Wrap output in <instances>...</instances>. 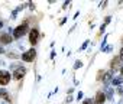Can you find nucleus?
<instances>
[{
	"instance_id": "nucleus-1",
	"label": "nucleus",
	"mask_w": 123,
	"mask_h": 104,
	"mask_svg": "<svg viewBox=\"0 0 123 104\" xmlns=\"http://www.w3.org/2000/svg\"><path fill=\"white\" fill-rule=\"evenodd\" d=\"M29 32H31V28H29V22L25 19L20 25H18L15 29H13V38H15V40H18V39H20V38H23L25 35H29Z\"/></svg>"
},
{
	"instance_id": "nucleus-2",
	"label": "nucleus",
	"mask_w": 123,
	"mask_h": 104,
	"mask_svg": "<svg viewBox=\"0 0 123 104\" xmlns=\"http://www.w3.org/2000/svg\"><path fill=\"white\" fill-rule=\"evenodd\" d=\"M36 57H38L36 49H35V48H29V49H26V51L22 52L20 59H22L23 62H26V64H32V62L36 59Z\"/></svg>"
},
{
	"instance_id": "nucleus-3",
	"label": "nucleus",
	"mask_w": 123,
	"mask_h": 104,
	"mask_svg": "<svg viewBox=\"0 0 123 104\" xmlns=\"http://www.w3.org/2000/svg\"><path fill=\"white\" fill-rule=\"evenodd\" d=\"M41 38H42V35H41L39 29H38V28H32L31 32H29V35H28V40H29L31 48H35V46L38 45V42H39Z\"/></svg>"
},
{
	"instance_id": "nucleus-4",
	"label": "nucleus",
	"mask_w": 123,
	"mask_h": 104,
	"mask_svg": "<svg viewBox=\"0 0 123 104\" xmlns=\"http://www.w3.org/2000/svg\"><path fill=\"white\" fill-rule=\"evenodd\" d=\"M12 68H13V78H15L16 81H22V80L25 78V75L28 74V68H25V67H22V65L13 64Z\"/></svg>"
},
{
	"instance_id": "nucleus-5",
	"label": "nucleus",
	"mask_w": 123,
	"mask_h": 104,
	"mask_svg": "<svg viewBox=\"0 0 123 104\" xmlns=\"http://www.w3.org/2000/svg\"><path fill=\"white\" fill-rule=\"evenodd\" d=\"M12 78H13V75L7 69H0V87H2V88H5L6 85H9L10 81H12Z\"/></svg>"
},
{
	"instance_id": "nucleus-6",
	"label": "nucleus",
	"mask_w": 123,
	"mask_h": 104,
	"mask_svg": "<svg viewBox=\"0 0 123 104\" xmlns=\"http://www.w3.org/2000/svg\"><path fill=\"white\" fill-rule=\"evenodd\" d=\"M122 64H123V62H122V59L119 58V55H117V57H113V58L110 59V62H109V67H110V72H116V71H120V68L123 67Z\"/></svg>"
},
{
	"instance_id": "nucleus-7",
	"label": "nucleus",
	"mask_w": 123,
	"mask_h": 104,
	"mask_svg": "<svg viewBox=\"0 0 123 104\" xmlns=\"http://www.w3.org/2000/svg\"><path fill=\"white\" fill-rule=\"evenodd\" d=\"M15 40L13 33L5 32V30H0V45H10Z\"/></svg>"
},
{
	"instance_id": "nucleus-8",
	"label": "nucleus",
	"mask_w": 123,
	"mask_h": 104,
	"mask_svg": "<svg viewBox=\"0 0 123 104\" xmlns=\"http://www.w3.org/2000/svg\"><path fill=\"white\" fill-rule=\"evenodd\" d=\"M94 104H104V101L107 100V94L104 90H97L96 95H94Z\"/></svg>"
},
{
	"instance_id": "nucleus-9",
	"label": "nucleus",
	"mask_w": 123,
	"mask_h": 104,
	"mask_svg": "<svg viewBox=\"0 0 123 104\" xmlns=\"http://www.w3.org/2000/svg\"><path fill=\"white\" fill-rule=\"evenodd\" d=\"M0 98L5 100L6 103H12V97H10V94L6 88H0Z\"/></svg>"
},
{
	"instance_id": "nucleus-10",
	"label": "nucleus",
	"mask_w": 123,
	"mask_h": 104,
	"mask_svg": "<svg viewBox=\"0 0 123 104\" xmlns=\"http://www.w3.org/2000/svg\"><path fill=\"white\" fill-rule=\"evenodd\" d=\"M113 81V72H110V71H106V74H104V77H103V84L104 85H109L110 82Z\"/></svg>"
},
{
	"instance_id": "nucleus-11",
	"label": "nucleus",
	"mask_w": 123,
	"mask_h": 104,
	"mask_svg": "<svg viewBox=\"0 0 123 104\" xmlns=\"http://www.w3.org/2000/svg\"><path fill=\"white\" fill-rule=\"evenodd\" d=\"M6 57L10 58V59H20V55L18 54V52H15V51H7L6 52Z\"/></svg>"
},
{
	"instance_id": "nucleus-12",
	"label": "nucleus",
	"mask_w": 123,
	"mask_h": 104,
	"mask_svg": "<svg viewBox=\"0 0 123 104\" xmlns=\"http://www.w3.org/2000/svg\"><path fill=\"white\" fill-rule=\"evenodd\" d=\"M104 74H106V71H104V69H98V71H97V75H96V81H97V82H101V81H103Z\"/></svg>"
},
{
	"instance_id": "nucleus-13",
	"label": "nucleus",
	"mask_w": 123,
	"mask_h": 104,
	"mask_svg": "<svg viewBox=\"0 0 123 104\" xmlns=\"http://www.w3.org/2000/svg\"><path fill=\"white\" fill-rule=\"evenodd\" d=\"M83 104H94V100L93 98H84L83 100Z\"/></svg>"
},
{
	"instance_id": "nucleus-14",
	"label": "nucleus",
	"mask_w": 123,
	"mask_h": 104,
	"mask_svg": "<svg viewBox=\"0 0 123 104\" xmlns=\"http://www.w3.org/2000/svg\"><path fill=\"white\" fill-rule=\"evenodd\" d=\"M83 67V62L81 61H77L75 64H74V69H78V68H81Z\"/></svg>"
},
{
	"instance_id": "nucleus-15",
	"label": "nucleus",
	"mask_w": 123,
	"mask_h": 104,
	"mask_svg": "<svg viewBox=\"0 0 123 104\" xmlns=\"http://www.w3.org/2000/svg\"><path fill=\"white\" fill-rule=\"evenodd\" d=\"M116 91H117V94H119V95H122V97H123V85L117 87V88H116Z\"/></svg>"
},
{
	"instance_id": "nucleus-16",
	"label": "nucleus",
	"mask_w": 123,
	"mask_h": 104,
	"mask_svg": "<svg viewBox=\"0 0 123 104\" xmlns=\"http://www.w3.org/2000/svg\"><path fill=\"white\" fill-rule=\"evenodd\" d=\"M119 58L122 59V62H123V46L120 48V51H119Z\"/></svg>"
},
{
	"instance_id": "nucleus-17",
	"label": "nucleus",
	"mask_w": 123,
	"mask_h": 104,
	"mask_svg": "<svg viewBox=\"0 0 123 104\" xmlns=\"http://www.w3.org/2000/svg\"><path fill=\"white\" fill-rule=\"evenodd\" d=\"M65 22H67V17H62V19H61V22H59V26H62Z\"/></svg>"
},
{
	"instance_id": "nucleus-18",
	"label": "nucleus",
	"mask_w": 123,
	"mask_h": 104,
	"mask_svg": "<svg viewBox=\"0 0 123 104\" xmlns=\"http://www.w3.org/2000/svg\"><path fill=\"white\" fill-rule=\"evenodd\" d=\"M0 54H5V55H6V49H5L2 45H0Z\"/></svg>"
},
{
	"instance_id": "nucleus-19",
	"label": "nucleus",
	"mask_w": 123,
	"mask_h": 104,
	"mask_svg": "<svg viewBox=\"0 0 123 104\" xmlns=\"http://www.w3.org/2000/svg\"><path fill=\"white\" fill-rule=\"evenodd\" d=\"M68 5H70V2H68V0H67V2H65V3H64V5H62V10H64V9H65V7H67V6H68Z\"/></svg>"
},
{
	"instance_id": "nucleus-20",
	"label": "nucleus",
	"mask_w": 123,
	"mask_h": 104,
	"mask_svg": "<svg viewBox=\"0 0 123 104\" xmlns=\"http://www.w3.org/2000/svg\"><path fill=\"white\" fill-rule=\"evenodd\" d=\"M119 72H120V75H119V77H120V78H122V80H123V67H122V68H120V71H119Z\"/></svg>"
},
{
	"instance_id": "nucleus-21",
	"label": "nucleus",
	"mask_w": 123,
	"mask_h": 104,
	"mask_svg": "<svg viewBox=\"0 0 123 104\" xmlns=\"http://www.w3.org/2000/svg\"><path fill=\"white\" fill-rule=\"evenodd\" d=\"M3 25H5V23H3V20L0 19V28H3Z\"/></svg>"
},
{
	"instance_id": "nucleus-22",
	"label": "nucleus",
	"mask_w": 123,
	"mask_h": 104,
	"mask_svg": "<svg viewBox=\"0 0 123 104\" xmlns=\"http://www.w3.org/2000/svg\"><path fill=\"white\" fill-rule=\"evenodd\" d=\"M120 40H122V45H123V36H122V39H120Z\"/></svg>"
}]
</instances>
